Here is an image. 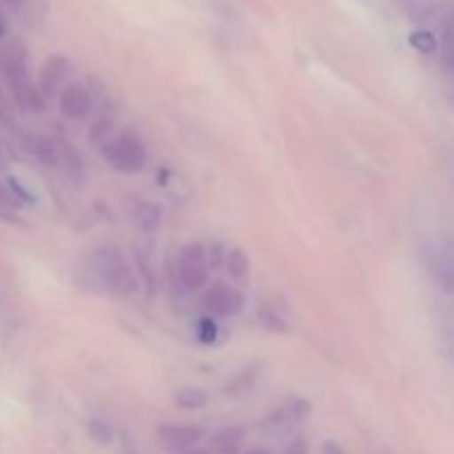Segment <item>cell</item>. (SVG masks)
Instances as JSON below:
<instances>
[{
    "label": "cell",
    "instance_id": "obj_24",
    "mask_svg": "<svg viewBox=\"0 0 454 454\" xmlns=\"http://www.w3.org/2000/svg\"><path fill=\"white\" fill-rule=\"evenodd\" d=\"M136 264H137V273H140V282L145 284L146 293H149V295H153L155 278H153V273H151V266L146 264L145 257H140V255L136 257Z\"/></svg>",
    "mask_w": 454,
    "mask_h": 454
},
{
    "label": "cell",
    "instance_id": "obj_22",
    "mask_svg": "<svg viewBox=\"0 0 454 454\" xmlns=\"http://www.w3.org/2000/svg\"><path fill=\"white\" fill-rule=\"evenodd\" d=\"M22 202L13 195V191L9 189V184L0 182V211L3 213H18L20 211Z\"/></svg>",
    "mask_w": 454,
    "mask_h": 454
},
{
    "label": "cell",
    "instance_id": "obj_27",
    "mask_svg": "<svg viewBox=\"0 0 454 454\" xmlns=\"http://www.w3.org/2000/svg\"><path fill=\"white\" fill-rule=\"evenodd\" d=\"M322 454H344V450H341L340 443L326 442V443H324V448H322Z\"/></svg>",
    "mask_w": 454,
    "mask_h": 454
},
{
    "label": "cell",
    "instance_id": "obj_21",
    "mask_svg": "<svg viewBox=\"0 0 454 454\" xmlns=\"http://www.w3.org/2000/svg\"><path fill=\"white\" fill-rule=\"evenodd\" d=\"M62 167L67 168V173L74 177H80L84 173V167H82V160H80V155L75 153L74 146H67L65 142H62Z\"/></svg>",
    "mask_w": 454,
    "mask_h": 454
},
{
    "label": "cell",
    "instance_id": "obj_16",
    "mask_svg": "<svg viewBox=\"0 0 454 454\" xmlns=\"http://www.w3.org/2000/svg\"><path fill=\"white\" fill-rule=\"evenodd\" d=\"M133 217H136V224L140 226L142 231L151 233V231L158 229L160 222H162V207L155 202H140L136 207V211H133Z\"/></svg>",
    "mask_w": 454,
    "mask_h": 454
},
{
    "label": "cell",
    "instance_id": "obj_2",
    "mask_svg": "<svg viewBox=\"0 0 454 454\" xmlns=\"http://www.w3.org/2000/svg\"><path fill=\"white\" fill-rule=\"evenodd\" d=\"M93 273H96L98 282L115 295H136L140 291V284H137L127 257L114 244H105L93 253Z\"/></svg>",
    "mask_w": 454,
    "mask_h": 454
},
{
    "label": "cell",
    "instance_id": "obj_14",
    "mask_svg": "<svg viewBox=\"0 0 454 454\" xmlns=\"http://www.w3.org/2000/svg\"><path fill=\"white\" fill-rule=\"evenodd\" d=\"M430 270H433L439 286H443L446 291H454V257L450 253H434V255L430 257Z\"/></svg>",
    "mask_w": 454,
    "mask_h": 454
},
{
    "label": "cell",
    "instance_id": "obj_10",
    "mask_svg": "<svg viewBox=\"0 0 454 454\" xmlns=\"http://www.w3.org/2000/svg\"><path fill=\"white\" fill-rule=\"evenodd\" d=\"M27 153L34 155L38 162L47 164V167H60L62 164V142L56 137L43 136V133H27L22 137Z\"/></svg>",
    "mask_w": 454,
    "mask_h": 454
},
{
    "label": "cell",
    "instance_id": "obj_9",
    "mask_svg": "<svg viewBox=\"0 0 454 454\" xmlns=\"http://www.w3.org/2000/svg\"><path fill=\"white\" fill-rule=\"evenodd\" d=\"M93 105H96V102H93V93L80 82H69L62 89L60 96H58L60 114L65 115L67 120H74V122H84V120L91 115Z\"/></svg>",
    "mask_w": 454,
    "mask_h": 454
},
{
    "label": "cell",
    "instance_id": "obj_5",
    "mask_svg": "<svg viewBox=\"0 0 454 454\" xmlns=\"http://www.w3.org/2000/svg\"><path fill=\"white\" fill-rule=\"evenodd\" d=\"M207 430L195 424H160L155 428V437L162 450L168 454H184L198 450L200 442L204 439Z\"/></svg>",
    "mask_w": 454,
    "mask_h": 454
},
{
    "label": "cell",
    "instance_id": "obj_26",
    "mask_svg": "<svg viewBox=\"0 0 454 454\" xmlns=\"http://www.w3.org/2000/svg\"><path fill=\"white\" fill-rule=\"evenodd\" d=\"M286 454H309V442L304 437H295L286 446Z\"/></svg>",
    "mask_w": 454,
    "mask_h": 454
},
{
    "label": "cell",
    "instance_id": "obj_20",
    "mask_svg": "<svg viewBox=\"0 0 454 454\" xmlns=\"http://www.w3.org/2000/svg\"><path fill=\"white\" fill-rule=\"evenodd\" d=\"M87 428H89V434H91L93 442L100 443V446H109V443L114 442L115 433H114V428H111V424H106L105 419H98V417H93V419H89Z\"/></svg>",
    "mask_w": 454,
    "mask_h": 454
},
{
    "label": "cell",
    "instance_id": "obj_12",
    "mask_svg": "<svg viewBox=\"0 0 454 454\" xmlns=\"http://www.w3.org/2000/svg\"><path fill=\"white\" fill-rule=\"evenodd\" d=\"M262 368H264L262 364H251V366L242 368L238 375H233L229 381H226L222 393L231 399H239L244 397V395H248L253 388H255L257 381H260Z\"/></svg>",
    "mask_w": 454,
    "mask_h": 454
},
{
    "label": "cell",
    "instance_id": "obj_11",
    "mask_svg": "<svg viewBox=\"0 0 454 454\" xmlns=\"http://www.w3.org/2000/svg\"><path fill=\"white\" fill-rule=\"evenodd\" d=\"M244 442H247V428L239 424L224 426L215 430L208 439V450L215 454H242Z\"/></svg>",
    "mask_w": 454,
    "mask_h": 454
},
{
    "label": "cell",
    "instance_id": "obj_1",
    "mask_svg": "<svg viewBox=\"0 0 454 454\" xmlns=\"http://www.w3.org/2000/svg\"><path fill=\"white\" fill-rule=\"evenodd\" d=\"M0 75L12 100L29 114L44 111V98L29 69V53L20 40L0 44Z\"/></svg>",
    "mask_w": 454,
    "mask_h": 454
},
{
    "label": "cell",
    "instance_id": "obj_7",
    "mask_svg": "<svg viewBox=\"0 0 454 454\" xmlns=\"http://www.w3.org/2000/svg\"><path fill=\"white\" fill-rule=\"evenodd\" d=\"M310 402L304 397H295L291 402H286L284 406L275 408L266 419L260 421V428L264 433L273 434V437H284V434L291 433L297 424L309 419L310 415Z\"/></svg>",
    "mask_w": 454,
    "mask_h": 454
},
{
    "label": "cell",
    "instance_id": "obj_28",
    "mask_svg": "<svg viewBox=\"0 0 454 454\" xmlns=\"http://www.w3.org/2000/svg\"><path fill=\"white\" fill-rule=\"evenodd\" d=\"M244 454H273L269 450V448H262V446H255V448H248Z\"/></svg>",
    "mask_w": 454,
    "mask_h": 454
},
{
    "label": "cell",
    "instance_id": "obj_6",
    "mask_svg": "<svg viewBox=\"0 0 454 454\" xmlns=\"http://www.w3.org/2000/svg\"><path fill=\"white\" fill-rule=\"evenodd\" d=\"M202 309L207 315L215 319L235 317L244 309V295L235 286L226 282H213L211 286L204 288Z\"/></svg>",
    "mask_w": 454,
    "mask_h": 454
},
{
    "label": "cell",
    "instance_id": "obj_15",
    "mask_svg": "<svg viewBox=\"0 0 454 454\" xmlns=\"http://www.w3.org/2000/svg\"><path fill=\"white\" fill-rule=\"evenodd\" d=\"M208 393L198 386H182L180 390H176L173 395V402L177 403V408L182 411H202L208 406Z\"/></svg>",
    "mask_w": 454,
    "mask_h": 454
},
{
    "label": "cell",
    "instance_id": "obj_18",
    "mask_svg": "<svg viewBox=\"0 0 454 454\" xmlns=\"http://www.w3.org/2000/svg\"><path fill=\"white\" fill-rule=\"evenodd\" d=\"M114 115H100V118L89 127V140H91V145H105V142L114 136Z\"/></svg>",
    "mask_w": 454,
    "mask_h": 454
},
{
    "label": "cell",
    "instance_id": "obj_4",
    "mask_svg": "<svg viewBox=\"0 0 454 454\" xmlns=\"http://www.w3.org/2000/svg\"><path fill=\"white\" fill-rule=\"evenodd\" d=\"M177 282L182 288L195 293L208 286L211 278V264L207 257V247L202 242H189L177 251L176 257Z\"/></svg>",
    "mask_w": 454,
    "mask_h": 454
},
{
    "label": "cell",
    "instance_id": "obj_25",
    "mask_svg": "<svg viewBox=\"0 0 454 454\" xmlns=\"http://www.w3.org/2000/svg\"><path fill=\"white\" fill-rule=\"evenodd\" d=\"M411 43H412V47L419 49V51H424V53L434 51V47H437L433 34H428V31H415V34L411 35Z\"/></svg>",
    "mask_w": 454,
    "mask_h": 454
},
{
    "label": "cell",
    "instance_id": "obj_17",
    "mask_svg": "<svg viewBox=\"0 0 454 454\" xmlns=\"http://www.w3.org/2000/svg\"><path fill=\"white\" fill-rule=\"evenodd\" d=\"M260 322L262 326L269 328L270 333H288V319L278 304H262L260 306Z\"/></svg>",
    "mask_w": 454,
    "mask_h": 454
},
{
    "label": "cell",
    "instance_id": "obj_32",
    "mask_svg": "<svg viewBox=\"0 0 454 454\" xmlns=\"http://www.w3.org/2000/svg\"><path fill=\"white\" fill-rule=\"evenodd\" d=\"M204 454H215V452H211V450H208V448H207V450H204Z\"/></svg>",
    "mask_w": 454,
    "mask_h": 454
},
{
    "label": "cell",
    "instance_id": "obj_23",
    "mask_svg": "<svg viewBox=\"0 0 454 454\" xmlns=\"http://www.w3.org/2000/svg\"><path fill=\"white\" fill-rule=\"evenodd\" d=\"M226 248L222 247L220 242H211L207 247V257H208V264H211V270L220 269V266H224L226 262Z\"/></svg>",
    "mask_w": 454,
    "mask_h": 454
},
{
    "label": "cell",
    "instance_id": "obj_30",
    "mask_svg": "<svg viewBox=\"0 0 454 454\" xmlns=\"http://www.w3.org/2000/svg\"><path fill=\"white\" fill-rule=\"evenodd\" d=\"M3 34H4V25H3V20H0V38H3Z\"/></svg>",
    "mask_w": 454,
    "mask_h": 454
},
{
    "label": "cell",
    "instance_id": "obj_13",
    "mask_svg": "<svg viewBox=\"0 0 454 454\" xmlns=\"http://www.w3.org/2000/svg\"><path fill=\"white\" fill-rule=\"evenodd\" d=\"M224 270L233 282H247L248 275H251V257L244 248L235 247L226 253Z\"/></svg>",
    "mask_w": 454,
    "mask_h": 454
},
{
    "label": "cell",
    "instance_id": "obj_29",
    "mask_svg": "<svg viewBox=\"0 0 454 454\" xmlns=\"http://www.w3.org/2000/svg\"><path fill=\"white\" fill-rule=\"evenodd\" d=\"M0 3H4V4H20V3H25V0H0Z\"/></svg>",
    "mask_w": 454,
    "mask_h": 454
},
{
    "label": "cell",
    "instance_id": "obj_3",
    "mask_svg": "<svg viewBox=\"0 0 454 454\" xmlns=\"http://www.w3.org/2000/svg\"><path fill=\"white\" fill-rule=\"evenodd\" d=\"M100 155L111 168L118 173H140L146 164V149L145 142L140 140L136 131L124 129V131L114 133L105 145L100 146Z\"/></svg>",
    "mask_w": 454,
    "mask_h": 454
},
{
    "label": "cell",
    "instance_id": "obj_19",
    "mask_svg": "<svg viewBox=\"0 0 454 454\" xmlns=\"http://www.w3.org/2000/svg\"><path fill=\"white\" fill-rule=\"evenodd\" d=\"M195 335L202 344H215L217 335H220V326H217L215 317H211V315L200 317L198 324H195Z\"/></svg>",
    "mask_w": 454,
    "mask_h": 454
},
{
    "label": "cell",
    "instance_id": "obj_8",
    "mask_svg": "<svg viewBox=\"0 0 454 454\" xmlns=\"http://www.w3.org/2000/svg\"><path fill=\"white\" fill-rule=\"evenodd\" d=\"M71 75V60L67 56H60V53H53L47 60L43 62L38 71V89L43 93L44 100H51V98L60 96L62 89L69 84Z\"/></svg>",
    "mask_w": 454,
    "mask_h": 454
},
{
    "label": "cell",
    "instance_id": "obj_31",
    "mask_svg": "<svg viewBox=\"0 0 454 454\" xmlns=\"http://www.w3.org/2000/svg\"><path fill=\"white\" fill-rule=\"evenodd\" d=\"M184 454H204V450H200V448H198V450H191V452H184Z\"/></svg>",
    "mask_w": 454,
    "mask_h": 454
}]
</instances>
